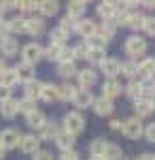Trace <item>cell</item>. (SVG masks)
<instances>
[{"label": "cell", "instance_id": "6da1fadb", "mask_svg": "<svg viewBox=\"0 0 155 160\" xmlns=\"http://www.w3.org/2000/svg\"><path fill=\"white\" fill-rule=\"evenodd\" d=\"M123 49H125V53L130 56L132 60L138 62V58H143L144 53H147V41L143 37H138V34H132V37L125 38Z\"/></svg>", "mask_w": 155, "mask_h": 160}, {"label": "cell", "instance_id": "7a4b0ae2", "mask_svg": "<svg viewBox=\"0 0 155 160\" xmlns=\"http://www.w3.org/2000/svg\"><path fill=\"white\" fill-rule=\"evenodd\" d=\"M64 130L77 137L79 132H83V130H85V118L79 113V111H70V113H66V115H64Z\"/></svg>", "mask_w": 155, "mask_h": 160}, {"label": "cell", "instance_id": "3957f363", "mask_svg": "<svg viewBox=\"0 0 155 160\" xmlns=\"http://www.w3.org/2000/svg\"><path fill=\"white\" fill-rule=\"evenodd\" d=\"M121 132H123V137L125 139H132V141H136V139H140L144 132V126L143 122L134 115V118H128L125 122H123V126H121Z\"/></svg>", "mask_w": 155, "mask_h": 160}, {"label": "cell", "instance_id": "277c9868", "mask_svg": "<svg viewBox=\"0 0 155 160\" xmlns=\"http://www.w3.org/2000/svg\"><path fill=\"white\" fill-rule=\"evenodd\" d=\"M19 141H21V135H19L17 128H4L0 132V148L4 149V152L19 148Z\"/></svg>", "mask_w": 155, "mask_h": 160}, {"label": "cell", "instance_id": "5b68a950", "mask_svg": "<svg viewBox=\"0 0 155 160\" xmlns=\"http://www.w3.org/2000/svg\"><path fill=\"white\" fill-rule=\"evenodd\" d=\"M21 58H24V62H28V64L34 66L38 60L45 58V49H43L38 43H28V45H24V49H21Z\"/></svg>", "mask_w": 155, "mask_h": 160}, {"label": "cell", "instance_id": "8992f818", "mask_svg": "<svg viewBox=\"0 0 155 160\" xmlns=\"http://www.w3.org/2000/svg\"><path fill=\"white\" fill-rule=\"evenodd\" d=\"M19 149L28 154V156H34L36 152L40 149V139L36 135H21V141H19Z\"/></svg>", "mask_w": 155, "mask_h": 160}, {"label": "cell", "instance_id": "52a82bcc", "mask_svg": "<svg viewBox=\"0 0 155 160\" xmlns=\"http://www.w3.org/2000/svg\"><path fill=\"white\" fill-rule=\"evenodd\" d=\"M77 81H79L81 90H89L92 86L98 83V73H96L94 68H81L77 73Z\"/></svg>", "mask_w": 155, "mask_h": 160}, {"label": "cell", "instance_id": "ba28073f", "mask_svg": "<svg viewBox=\"0 0 155 160\" xmlns=\"http://www.w3.org/2000/svg\"><path fill=\"white\" fill-rule=\"evenodd\" d=\"M123 94V86H121L117 79H106L104 83H102V96L108 100H115L117 96Z\"/></svg>", "mask_w": 155, "mask_h": 160}, {"label": "cell", "instance_id": "9c48e42d", "mask_svg": "<svg viewBox=\"0 0 155 160\" xmlns=\"http://www.w3.org/2000/svg\"><path fill=\"white\" fill-rule=\"evenodd\" d=\"M96 30H98V24L92 22V19H79L77 26H74V32H77L79 37H83L85 41H89V38L94 37Z\"/></svg>", "mask_w": 155, "mask_h": 160}, {"label": "cell", "instance_id": "30bf717a", "mask_svg": "<svg viewBox=\"0 0 155 160\" xmlns=\"http://www.w3.org/2000/svg\"><path fill=\"white\" fill-rule=\"evenodd\" d=\"M19 51V41L15 37H0V53L4 58H13Z\"/></svg>", "mask_w": 155, "mask_h": 160}, {"label": "cell", "instance_id": "8fae6325", "mask_svg": "<svg viewBox=\"0 0 155 160\" xmlns=\"http://www.w3.org/2000/svg\"><path fill=\"white\" fill-rule=\"evenodd\" d=\"M13 71H15V75H17V79H19V81H24V83L32 81V79L36 77V68L32 66V64L24 62V60L19 62V64H17V66H15Z\"/></svg>", "mask_w": 155, "mask_h": 160}, {"label": "cell", "instance_id": "7c38bea8", "mask_svg": "<svg viewBox=\"0 0 155 160\" xmlns=\"http://www.w3.org/2000/svg\"><path fill=\"white\" fill-rule=\"evenodd\" d=\"M100 71L104 73V77L108 79H117V75L121 73V62L117 58H106V60L100 64Z\"/></svg>", "mask_w": 155, "mask_h": 160}, {"label": "cell", "instance_id": "4fadbf2b", "mask_svg": "<svg viewBox=\"0 0 155 160\" xmlns=\"http://www.w3.org/2000/svg\"><path fill=\"white\" fill-rule=\"evenodd\" d=\"M94 111L96 115H100V118H106V115H110L113 111H115V102L113 100L104 98V96H100V98H94Z\"/></svg>", "mask_w": 155, "mask_h": 160}, {"label": "cell", "instance_id": "5bb4252c", "mask_svg": "<svg viewBox=\"0 0 155 160\" xmlns=\"http://www.w3.org/2000/svg\"><path fill=\"white\" fill-rule=\"evenodd\" d=\"M17 113H19V100H15V98L0 100V115H2V118L13 120Z\"/></svg>", "mask_w": 155, "mask_h": 160}, {"label": "cell", "instance_id": "9a60e30c", "mask_svg": "<svg viewBox=\"0 0 155 160\" xmlns=\"http://www.w3.org/2000/svg\"><path fill=\"white\" fill-rule=\"evenodd\" d=\"M58 132H60V126L55 124V120H47L43 124V128L38 130V139L40 141H53L58 137Z\"/></svg>", "mask_w": 155, "mask_h": 160}, {"label": "cell", "instance_id": "2e32d148", "mask_svg": "<svg viewBox=\"0 0 155 160\" xmlns=\"http://www.w3.org/2000/svg\"><path fill=\"white\" fill-rule=\"evenodd\" d=\"M72 105H74L77 109H87V107L94 105V94H92L89 90H77V94H74V98H72Z\"/></svg>", "mask_w": 155, "mask_h": 160}, {"label": "cell", "instance_id": "e0dca14e", "mask_svg": "<svg viewBox=\"0 0 155 160\" xmlns=\"http://www.w3.org/2000/svg\"><path fill=\"white\" fill-rule=\"evenodd\" d=\"M53 141H55V145H58L62 152H68V149H74V141H77V137L70 135V132H66V130H60L58 137H55Z\"/></svg>", "mask_w": 155, "mask_h": 160}, {"label": "cell", "instance_id": "ac0fdd59", "mask_svg": "<svg viewBox=\"0 0 155 160\" xmlns=\"http://www.w3.org/2000/svg\"><path fill=\"white\" fill-rule=\"evenodd\" d=\"M43 32H45V19L43 17H30V19H26V34L40 37Z\"/></svg>", "mask_w": 155, "mask_h": 160}, {"label": "cell", "instance_id": "d6986e66", "mask_svg": "<svg viewBox=\"0 0 155 160\" xmlns=\"http://www.w3.org/2000/svg\"><path fill=\"white\" fill-rule=\"evenodd\" d=\"M134 111H136V118H138V120H143V118H147V115H151V113H153L151 100L147 98V96L134 100Z\"/></svg>", "mask_w": 155, "mask_h": 160}, {"label": "cell", "instance_id": "ffe728a7", "mask_svg": "<svg viewBox=\"0 0 155 160\" xmlns=\"http://www.w3.org/2000/svg\"><path fill=\"white\" fill-rule=\"evenodd\" d=\"M96 13L104 19V22H113V17L117 15V9H115V2H98L96 7Z\"/></svg>", "mask_w": 155, "mask_h": 160}, {"label": "cell", "instance_id": "44dd1931", "mask_svg": "<svg viewBox=\"0 0 155 160\" xmlns=\"http://www.w3.org/2000/svg\"><path fill=\"white\" fill-rule=\"evenodd\" d=\"M123 92H125V96H128V98H132V100H138V98H143V96H144L140 79H132L130 83L123 88Z\"/></svg>", "mask_w": 155, "mask_h": 160}, {"label": "cell", "instance_id": "7402d4cb", "mask_svg": "<svg viewBox=\"0 0 155 160\" xmlns=\"http://www.w3.org/2000/svg\"><path fill=\"white\" fill-rule=\"evenodd\" d=\"M45 122H47V118H45V113L40 109H36V111H32V113L26 115V124H28L30 128H34V130H40Z\"/></svg>", "mask_w": 155, "mask_h": 160}, {"label": "cell", "instance_id": "603a6c76", "mask_svg": "<svg viewBox=\"0 0 155 160\" xmlns=\"http://www.w3.org/2000/svg\"><path fill=\"white\" fill-rule=\"evenodd\" d=\"M87 11V2L85 0H70L68 2V17H72V19H81V15Z\"/></svg>", "mask_w": 155, "mask_h": 160}, {"label": "cell", "instance_id": "cb8c5ba5", "mask_svg": "<svg viewBox=\"0 0 155 160\" xmlns=\"http://www.w3.org/2000/svg\"><path fill=\"white\" fill-rule=\"evenodd\" d=\"M143 24H144V15L140 11H136V13H128L121 26L123 28H132V30H138V28H143Z\"/></svg>", "mask_w": 155, "mask_h": 160}, {"label": "cell", "instance_id": "d4e9b609", "mask_svg": "<svg viewBox=\"0 0 155 160\" xmlns=\"http://www.w3.org/2000/svg\"><path fill=\"white\" fill-rule=\"evenodd\" d=\"M40 90H43V81L32 79V81H28V83L24 86V94H26V98L38 100V98H40Z\"/></svg>", "mask_w": 155, "mask_h": 160}, {"label": "cell", "instance_id": "484cf974", "mask_svg": "<svg viewBox=\"0 0 155 160\" xmlns=\"http://www.w3.org/2000/svg\"><path fill=\"white\" fill-rule=\"evenodd\" d=\"M138 75L143 79H149L155 75V58H144L138 62Z\"/></svg>", "mask_w": 155, "mask_h": 160}, {"label": "cell", "instance_id": "4316f807", "mask_svg": "<svg viewBox=\"0 0 155 160\" xmlns=\"http://www.w3.org/2000/svg\"><path fill=\"white\" fill-rule=\"evenodd\" d=\"M79 68L74 62H64V64H58V77H62L64 81H68L70 77H77Z\"/></svg>", "mask_w": 155, "mask_h": 160}, {"label": "cell", "instance_id": "83f0119b", "mask_svg": "<svg viewBox=\"0 0 155 160\" xmlns=\"http://www.w3.org/2000/svg\"><path fill=\"white\" fill-rule=\"evenodd\" d=\"M38 11L43 13L45 17H53L60 11V2L58 0H43V2H38Z\"/></svg>", "mask_w": 155, "mask_h": 160}, {"label": "cell", "instance_id": "f1b7e54d", "mask_svg": "<svg viewBox=\"0 0 155 160\" xmlns=\"http://www.w3.org/2000/svg\"><path fill=\"white\" fill-rule=\"evenodd\" d=\"M106 49H100V47H89V51H87V58L85 60L89 62V64H96V66H100L102 62L106 60Z\"/></svg>", "mask_w": 155, "mask_h": 160}, {"label": "cell", "instance_id": "f546056e", "mask_svg": "<svg viewBox=\"0 0 155 160\" xmlns=\"http://www.w3.org/2000/svg\"><path fill=\"white\" fill-rule=\"evenodd\" d=\"M104 160H123V152L117 143H110L106 141V148H104V154H102Z\"/></svg>", "mask_w": 155, "mask_h": 160}, {"label": "cell", "instance_id": "4dcf8cb0", "mask_svg": "<svg viewBox=\"0 0 155 160\" xmlns=\"http://www.w3.org/2000/svg\"><path fill=\"white\" fill-rule=\"evenodd\" d=\"M19 83V79H17V75H15V71L13 68H7L4 73L0 75V86L7 88V90H11V88H15Z\"/></svg>", "mask_w": 155, "mask_h": 160}, {"label": "cell", "instance_id": "1f68e13d", "mask_svg": "<svg viewBox=\"0 0 155 160\" xmlns=\"http://www.w3.org/2000/svg\"><path fill=\"white\" fill-rule=\"evenodd\" d=\"M74 94H77V88L72 86V83H64V86L58 88V100H62V102H68V100L74 98Z\"/></svg>", "mask_w": 155, "mask_h": 160}, {"label": "cell", "instance_id": "d6a6232c", "mask_svg": "<svg viewBox=\"0 0 155 160\" xmlns=\"http://www.w3.org/2000/svg\"><path fill=\"white\" fill-rule=\"evenodd\" d=\"M121 75H123V77H130V81L136 79V77H138V62L136 60L121 62Z\"/></svg>", "mask_w": 155, "mask_h": 160}, {"label": "cell", "instance_id": "836d02e7", "mask_svg": "<svg viewBox=\"0 0 155 160\" xmlns=\"http://www.w3.org/2000/svg\"><path fill=\"white\" fill-rule=\"evenodd\" d=\"M40 100H45V102H53V100H58V86H53V83H43Z\"/></svg>", "mask_w": 155, "mask_h": 160}, {"label": "cell", "instance_id": "e575fe53", "mask_svg": "<svg viewBox=\"0 0 155 160\" xmlns=\"http://www.w3.org/2000/svg\"><path fill=\"white\" fill-rule=\"evenodd\" d=\"M68 37H70V34H66V32L62 30L60 26H58V28H53V30L49 32V38H51V43H53V45H60V47H64V45H66Z\"/></svg>", "mask_w": 155, "mask_h": 160}, {"label": "cell", "instance_id": "d590c367", "mask_svg": "<svg viewBox=\"0 0 155 160\" xmlns=\"http://www.w3.org/2000/svg\"><path fill=\"white\" fill-rule=\"evenodd\" d=\"M104 148H106V141H104V139H94V141L89 143V154H92V156H100V158H102Z\"/></svg>", "mask_w": 155, "mask_h": 160}, {"label": "cell", "instance_id": "8d00e7d4", "mask_svg": "<svg viewBox=\"0 0 155 160\" xmlns=\"http://www.w3.org/2000/svg\"><path fill=\"white\" fill-rule=\"evenodd\" d=\"M38 107H36V100L32 98H21L19 100V113H24V115H28V113H32V111H36Z\"/></svg>", "mask_w": 155, "mask_h": 160}, {"label": "cell", "instance_id": "74e56055", "mask_svg": "<svg viewBox=\"0 0 155 160\" xmlns=\"http://www.w3.org/2000/svg\"><path fill=\"white\" fill-rule=\"evenodd\" d=\"M64 62H74V51H72V47H68V45H64L60 51V56H58V64H64Z\"/></svg>", "mask_w": 155, "mask_h": 160}, {"label": "cell", "instance_id": "f35d334b", "mask_svg": "<svg viewBox=\"0 0 155 160\" xmlns=\"http://www.w3.org/2000/svg\"><path fill=\"white\" fill-rule=\"evenodd\" d=\"M11 30L15 34H26V19L24 17H15L11 19Z\"/></svg>", "mask_w": 155, "mask_h": 160}, {"label": "cell", "instance_id": "ab89813d", "mask_svg": "<svg viewBox=\"0 0 155 160\" xmlns=\"http://www.w3.org/2000/svg\"><path fill=\"white\" fill-rule=\"evenodd\" d=\"M74 26H77V19H72V17H62L60 19V28L66 32V34H70V32H74Z\"/></svg>", "mask_w": 155, "mask_h": 160}, {"label": "cell", "instance_id": "60d3db41", "mask_svg": "<svg viewBox=\"0 0 155 160\" xmlns=\"http://www.w3.org/2000/svg\"><path fill=\"white\" fill-rule=\"evenodd\" d=\"M17 9L24 13H32V11H38V2L36 0H21L19 4H17Z\"/></svg>", "mask_w": 155, "mask_h": 160}, {"label": "cell", "instance_id": "b9f144b4", "mask_svg": "<svg viewBox=\"0 0 155 160\" xmlns=\"http://www.w3.org/2000/svg\"><path fill=\"white\" fill-rule=\"evenodd\" d=\"M72 51H74V60H85L89 47H87V43H79V45H74V47H72Z\"/></svg>", "mask_w": 155, "mask_h": 160}, {"label": "cell", "instance_id": "7bdbcfd3", "mask_svg": "<svg viewBox=\"0 0 155 160\" xmlns=\"http://www.w3.org/2000/svg\"><path fill=\"white\" fill-rule=\"evenodd\" d=\"M60 51H62V47L60 45H53V43H49V47L47 49H45V58H47V60H55L58 62V56H60Z\"/></svg>", "mask_w": 155, "mask_h": 160}, {"label": "cell", "instance_id": "ee69618b", "mask_svg": "<svg viewBox=\"0 0 155 160\" xmlns=\"http://www.w3.org/2000/svg\"><path fill=\"white\" fill-rule=\"evenodd\" d=\"M143 30H144V34H147V37H155V15H151V17H144Z\"/></svg>", "mask_w": 155, "mask_h": 160}, {"label": "cell", "instance_id": "f6af8a7d", "mask_svg": "<svg viewBox=\"0 0 155 160\" xmlns=\"http://www.w3.org/2000/svg\"><path fill=\"white\" fill-rule=\"evenodd\" d=\"M140 83H143V92L144 94H149V96L155 94V75L149 77V79H140Z\"/></svg>", "mask_w": 155, "mask_h": 160}, {"label": "cell", "instance_id": "bcb514c9", "mask_svg": "<svg viewBox=\"0 0 155 160\" xmlns=\"http://www.w3.org/2000/svg\"><path fill=\"white\" fill-rule=\"evenodd\" d=\"M144 139L149 141V143H155V122H151L149 126H144Z\"/></svg>", "mask_w": 155, "mask_h": 160}, {"label": "cell", "instance_id": "7dc6e473", "mask_svg": "<svg viewBox=\"0 0 155 160\" xmlns=\"http://www.w3.org/2000/svg\"><path fill=\"white\" fill-rule=\"evenodd\" d=\"M0 34H2V37H11V34H13L11 19H2V22H0Z\"/></svg>", "mask_w": 155, "mask_h": 160}, {"label": "cell", "instance_id": "c3c4849f", "mask_svg": "<svg viewBox=\"0 0 155 160\" xmlns=\"http://www.w3.org/2000/svg\"><path fill=\"white\" fill-rule=\"evenodd\" d=\"M60 160H81V156H79L77 149H68V152H62L60 154Z\"/></svg>", "mask_w": 155, "mask_h": 160}, {"label": "cell", "instance_id": "681fc988", "mask_svg": "<svg viewBox=\"0 0 155 160\" xmlns=\"http://www.w3.org/2000/svg\"><path fill=\"white\" fill-rule=\"evenodd\" d=\"M32 160H53V154L47 152V149H38L34 156H32Z\"/></svg>", "mask_w": 155, "mask_h": 160}, {"label": "cell", "instance_id": "f907efd6", "mask_svg": "<svg viewBox=\"0 0 155 160\" xmlns=\"http://www.w3.org/2000/svg\"><path fill=\"white\" fill-rule=\"evenodd\" d=\"M17 4H19V2H15V0H2V2H0V9H2V13L4 11H15Z\"/></svg>", "mask_w": 155, "mask_h": 160}, {"label": "cell", "instance_id": "816d5d0a", "mask_svg": "<svg viewBox=\"0 0 155 160\" xmlns=\"http://www.w3.org/2000/svg\"><path fill=\"white\" fill-rule=\"evenodd\" d=\"M121 126H123L121 120H110V122H108V128H110V130H121Z\"/></svg>", "mask_w": 155, "mask_h": 160}, {"label": "cell", "instance_id": "f5cc1de1", "mask_svg": "<svg viewBox=\"0 0 155 160\" xmlns=\"http://www.w3.org/2000/svg\"><path fill=\"white\" fill-rule=\"evenodd\" d=\"M9 94H11V90H7V88H2V86H0V100H7V98H11Z\"/></svg>", "mask_w": 155, "mask_h": 160}, {"label": "cell", "instance_id": "db71d44e", "mask_svg": "<svg viewBox=\"0 0 155 160\" xmlns=\"http://www.w3.org/2000/svg\"><path fill=\"white\" fill-rule=\"evenodd\" d=\"M136 160H155V156H153V154H140Z\"/></svg>", "mask_w": 155, "mask_h": 160}, {"label": "cell", "instance_id": "11a10c76", "mask_svg": "<svg viewBox=\"0 0 155 160\" xmlns=\"http://www.w3.org/2000/svg\"><path fill=\"white\" fill-rule=\"evenodd\" d=\"M7 68H9V66H7V62H4V60H2V58H0V75L4 73Z\"/></svg>", "mask_w": 155, "mask_h": 160}, {"label": "cell", "instance_id": "9f6ffc18", "mask_svg": "<svg viewBox=\"0 0 155 160\" xmlns=\"http://www.w3.org/2000/svg\"><path fill=\"white\" fill-rule=\"evenodd\" d=\"M140 7H144V9H155V2H143Z\"/></svg>", "mask_w": 155, "mask_h": 160}, {"label": "cell", "instance_id": "6f0895ef", "mask_svg": "<svg viewBox=\"0 0 155 160\" xmlns=\"http://www.w3.org/2000/svg\"><path fill=\"white\" fill-rule=\"evenodd\" d=\"M149 100H151V107H153V111H155V94H153V96H149Z\"/></svg>", "mask_w": 155, "mask_h": 160}, {"label": "cell", "instance_id": "680465c9", "mask_svg": "<svg viewBox=\"0 0 155 160\" xmlns=\"http://www.w3.org/2000/svg\"><path fill=\"white\" fill-rule=\"evenodd\" d=\"M4 156H7V152H4V149L0 148V160H4Z\"/></svg>", "mask_w": 155, "mask_h": 160}, {"label": "cell", "instance_id": "91938a15", "mask_svg": "<svg viewBox=\"0 0 155 160\" xmlns=\"http://www.w3.org/2000/svg\"><path fill=\"white\" fill-rule=\"evenodd\" d=\"M89 160H104V158H100V156H92Z\"/></svg>", "mask_w": 155, "mask_h": 160}, {"label": "cell", "instance_id": "94428289", "mask_svg": "<svg viewBox=\"0 0 155 160\" xmlns=\"http://www.w3.org/2000/svg\"><path fill=\"white\" fill-rule=\"evenodd\" d=\"M2 15H4V13H2V9H0V22H2Z\"/></svg>", "mask_w": 155, "mask_h": 160}, {"label": "cell", "instance_id": "6125c7cd", "mask_svg": "<svg viewBox=\"0 0 155 160\" xmlns=\"http://www.w3.org/2000/svg\"><path fill=\"white\" fill-rule=\"evenodd\" d=\"M123 160H128V158H123Z\"/></svg>", "mask_w": 155, "mask_h": 160}]
</instances>
